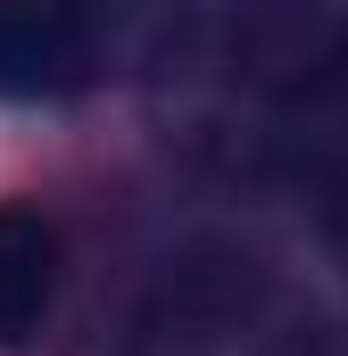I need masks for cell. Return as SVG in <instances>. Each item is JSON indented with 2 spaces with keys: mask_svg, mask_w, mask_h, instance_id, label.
<instances>
[{
  "mask_svg": "<svg viewBox=\"0 0 348 356\" xmlns=\"http://www.w3.org/2000/svg\"><path fill=\"white\" fill-rule=\"evenodd\" d=\"M116 67V33L91 0H0V99L50 108Z\"/></svg>",
  "mask_w": 348,
  "mask_h": 356,
  "instance_id": "7a4b0ae2",
  "label": "cell"
},
{
  "mask_svg": "<svg viewBox=\"0 0 348 356\" xmlns=\"http://www.w3.org/2000/svg\"><path fill=\"white\" fill-rule=\"evenodd\" d=\"M125 356H340V348L290 273L241 249H199L150 282Z\"/></svg>",
  "mask_w": 348,
  "mask_h": 356,
  "instance_id": "6da1fadb",
  "label": "cell"
},
{
  "mask_svg": "<svg viewBox=\"0 0 348 356\" xmlns=\"http://www.w3.org/2000/svg\"><path fill=\"white\" fill-rule=\"evenodd\" d=\"M50 298H58V232L42 207L8 199L0 207V348H25L50 323Z\"/></svg>",
  "mask_w": 348,
  "mask_h": 356,
  "instance_id": "3957f363",
  "label": "cell"
}]
</instances>
